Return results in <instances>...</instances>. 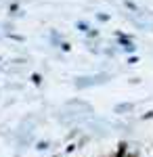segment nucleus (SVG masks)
I'll return each mask as SVG.
<instances>
[{
	"label": "nucleus",
	"mask_w": 153,
	"mask_h": 157,
	"mask_svg": "<svg viewBox=\"0 0 153 157\" xmlns=\"http://www.w3.org/2000/svg\"><path fill=\"white\" fill-rule=\"evenodd\" d=\"M128 151H130V145L126 143V140H120L118 145H116V151H113L109 157H126V155H128Z\"/></svg>",
	"instance_id": "nucleus-1"
},
{
	"label": "nucleus",
	"mask_w": 153,
	"mask_h": 157,
	"mask_svg": "<svg viewBox=\"0 0 153 157\" xmlns=\"http://www.w3.org/2000/svg\"><path fill=\"white\" fill-rule=\"evenodd\" d=\"M32 80H34V84H36V86L40 84V82H42V78H40L38 73H34V75H32Z\"/></svg>",
	"instance_id": "nucleus-2"
},
{
	"label": "nucleus",
	"mask_w": 153,
	"mask_h": 157,
	"mask_svg": "<svg viewBox=\"0 0 153 157\" xmlns=\"http://www.w3.org/2000/svg\"><path fill=\"white\" fill-rule=\"evenodd\" d=\"M126 157H141V151H128Z\"/></svg>",
	"instance_id": "nucleus-3"
}]
</instances>
